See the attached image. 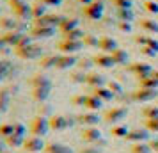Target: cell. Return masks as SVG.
Listing matches in <instances>:
<instances>
[{
    "instance_id": "cell-38",
    "label": "cell",
    "mask_w": 158,
    "mask_h": 153,
    "mask_svg": "<svg viewBox=\"0 0 158 153\" xmlns=\"http://www.w3.org/2000/svg\"><path fill=\"white\" fill-rule=\"evenodd\" d=\"M142 116L146 117V119L158 117V105H146L142 109Z\"/></svg>"
},
{
    "instance_id": "cell-2",
    "label": "cell",
    "mask_w": 158,
    "mask_h": 153,
    "mask_svg": "<svg viewBox=\"0 0 158 153\" xmlns=\"http://www.w3.org/2000/svg\"><path fill=\"white\" fill-rule=\"evenodd\" d=\"M50 130H52L50 117L43 116V114H41V116H36L32 119V123H30V134H32V135L43 137V135H46Z\"/></svg>"
},
{
    "instance_id": "cell-20",
    "label": "cell",
    "mask_w": 158,
    "mask_h": 153,
    "mask_svg": "<svg viewBox=\"0 0 158 153\" xmlns=\"http://www.w3.org/2000/svg\"><path fill=\"white\" fill-rule=\"evenodd\" d=\"M80 29V22L77 18H64L60 25H59V30H60V34H68V32H71V30H77Z\"/></svg>"
},
{
    "instance_id": "cell-23",
    "label": "cell",
    "mask_w": 158,
    "mask_h": 153,
    "mask_svg": "<svg viewBox=\"0 0 158 153\" xmlns=\"http://www.w3.org/2000/svg\"><path fill=\"white\" fill-rule=\"evenodd\" d=\"M85 84L87 86H91V87H101V86H105V77H103L101 73L91 71V73H87Z\"/></svg>"
},
{
    "instance_id": "cell-35",
    "label": "cell",
    "mask_w": 158,
    "mask_h": 153,
    "mask_svg": "<svg viewBox=\"0 0 158 153\" xmlns=\"http://www.w3.org/2000/svg\"><path fill=\"white\" fill-rule=\"evenodd\" d=\"M15 134V123H2L0 125V137L7 139Z\"/></svg>"
},
{
    "instance_id": "cell-16",
    "label": "cell",
    "mask_w": 158,
    "mask_h": 153,
    "mask_svg": "<svg viewBox=\"0 0 158 153\" xmlns=\"http://www.w3.org/2000/svg\"><path fill=\"white\" fill-rule=\"evenodd\" d=\"M130 71L135 75L137 79H142V77H149L153 75V68L149 64H146V62H133V64H130Z\"/></svg>"
},
{
    "instance_id": "cell-36",
    "label": "cell",
    "mask_w": 158,
    "mask_h": 153,
    "mask_svg": "<svg viewBox=\"0 0 158 153\" xmlns=\"http://www.w3.org/2000/svg\"><path fill=\"white\" fill-rule=\"evenodd\" d=\"M82 41H84V45H85L87 48H98L100 46V39L94 36V34H85Z\"/></svg>"
},
{
    "instance_id": "cell-56",
    "label": "cell",
    "mask_w": 158,
    "mask_h": 153,
    "mask_svg": "<svg viewBox=\"0 0 158 153\" xmlns=\"http://www.w3.org/2000/svg\"><path fill=\"white\" fill-rule=\"evenodd\" d=\"M37 153H43V151H37Z\"/></svg>"
},
{
    "instance_id": "cell-44",
    "label": "cell",
    "mask_w": 158,
    "mask_h": 153,
    "mask_svg": "<svg viewBox=\"0 0 158 153\" xmlns=\"http://www.w3.org/2000/svg\"><path fill=\"white\" fill-rule=\"evenodd\" d=\"M9 62L7 61H0V80H4L7 77V71H9Z\"/></svg>"
},
{
    "instance_id": "cell-4",
    "label": "cell",
    "mask_w": 158,
    "mask_h": 153,
    "mask_svg": "<svg viewBox=\"0 0 158 153\" xmlns=\"http://www.w3.org/2000/svg\"><path fill=\"white\" fill-rule=\"evenodd\" d=\"M158 96L156 89H148V87H137L135 91H131V100L137 103H149Z\"/></svg>"
},
{
    "instance_id": "cell-28",
    "label": "cell",
    "mask_w": 158,
    "mask_h": 153,
    "mask_svg": "<svg viewBox=\"0 0 158 153\" xmlns=\"http://www.w3.org/2000/svg\"><path fill=\"white\" fill-rule=\"evenodd\" d=\"M139 84H140V87H148V89H156L158 87V80L153 77V75L139 79Z\"/></svg>"
},
{
    "instance_id": "cell-26",
    "label": "cell",
    "mask_w": 158,
    "mask_h": 153,
    "mask_svg": "<svg viewBox=\"0 0 158 153\" xmlns=\"http://www.w3.org/2000/svg\"><path fill=\"white\" fill-rule=\"evenodd\" d=\"M48 15V6H44L43 2H37L32 6V20H37V18H43V16Z\"/></svg>"
},
{
    "instance_id": "cell-52",
    "label": "cell",
    "mask_w": 158,
    "mask_h": 153,
    "mask_svg": "<svg viewBox=\"0 0 158 153\" xmlns=\"http://www.w3.org/2000/svg\"><path fill=\"white\" fill-rule=\"evenodd\" d=\"M149 146H151V150H153L155 153H158V137L151 139V141H149Z\"/></svg>"
},
{
    "instance_id": "cell-57",
    "label": "cell",
    "mask_w": 158,
    "mask_h": 153,
    "mask_svg": "<svg viewBox=\"0 0 158 153\" xmlns=\"http://www.w3.org/2000/svg\"><path fill=\"white\" fill-rule=\"evenodd\" d=\"M100 153H105V151H100Z\"/></svg>"
},
{
    "instance_id": "cell-7",
    "label": "cell",
    "mask_w": 158,
    "mask_h": 153,
    "mask_svg": "<svg viewBox=\"0 0 158 153\" xmlns=\"http://www.w3.org/2000/svg\"><path fill=\"white\" fill-rule=\"evenodd\" d=\"M101 137H103V134L98 126H84V130L80 132V139L84 142H89V144H94V142L101 141Z\"/></svg>"
},
{
    "instance_id": "cell-24",
    "label": "cell",
    "mask_w": 158,
    "mask_h": 153,
    "mask_svg": "<svg viewBox=\"0 0 158 153\" xmlns=\"http://www.w3.org/2000/svg\"><path fill=\"white\" fill-rule=\"evenodd\" d=\"M84 107L96 112V110H100L101 107H103V102H101L98 96H94L93 93H91V95H85V103H84Z\"/></svg>"
},
{
    "instance_id": "cell-42",
    "label": "cell",
    "mask_w": 158,
    "mask_h": 153,
    "mask_svg": "<svg viewBox=\"0 0 158 153\" xmlns=\"http://www.w3.org/2000/svg\"><path fill=\"white\" fill-rule=\"evenodd\" d=\"M144 7H146V11H149L151 15L158 16V2H155V0H146L144 2Z\"/></svg>"
},
{
    "instance_id": "cell-27",
    "label": "cell",
    "mask_w": 158,
    "mask_h": 153,
    "mask_svg": "<svg viewBox=\"0 0 158 153\" xmlns=\"http://www.w3.org/2000/svg\"><path fill=\"white\" fill-rule=\"evenodd\" d=\"M140 29L146 30V32H151V34H156V32H158V20L146 18V20L140 22Z\"/></svg>"
},
{
    "instance_id": "cell-31",
    "label": "cell",
    "mask_w": 158,
    "mask_h": 153,
    "mask_svg": "<svg viewBox=\"0 0 158 153\" xmlns=\"http://www.w3.org/2000/svg\"><path fill=\"white\" fill-rule=\"evenodd\" d=\"M30 84H32V87H37V86H52V80L46 75H34Z\"/></svg>"
},
{
    "instance_id": "cell-53",
    "label": "cell",
    "mask_w": 158,
    "mask_h": 153,
    "mask_svg": "<svg viewBox=\"0 0 158 153\" xmlns=\"http://www.w3.org/2000/svg\"><path fill=\"white\" fill-rule=\"evenodd\" d=\"M80 153H100V148H94V146H89V148H84Z\"/></svg>"
},
{
    "instance_id": "cell-54",
    "label": "cell",
    "mask_w": 158,
    "mask_h": 153,
    "mask_svg": "<svg viewBox=\"0 0 158 153\" xmlns=\"http://www.w3.org/2000/svg\"><path fill=\"white\" fill-rule=\"evenodd\" d=\"M80 4H84V6H89V4H93L94 0H78Z\"/></svg>"
},
{
    "instance_id": "cell-46",
    "label": "cell",
    "mask_w": 158,
    "mask_h": 153,
    "mask_svg": "<svg viewBox=\"0 0 158 153\" xmlns=\"http://www.w3.org/2000/svg\"><path fill=\"white\" fill-rule=\"evenodd\" d=\"M108 87H110V91H112L114 95H121V93H123V86L119 84V82H115V80L110 82V84H108Z\"/></svg>"
},
{
    "instance_id": "cell-33",
    "label": "cell",
    "mask_w": 158,
    "mask_h": 153,
    "mask_svg": "<svg viewBox=\"0 0 158 153\" xmlns=\"http://www.w3.org/2000/svg\"><path fill=\"white\" fill-rule=\"evenodd\" d=\"M7 141V144L9 146H13V148H18V146H23V142H25V135H22V134H13L11 137L6 139Z\"/></svg>"
},
{
    "instance_id": "cell-55",
    "label": "cell",
    "mask_w": 158,
    "mask_h": 153,
    "mask_svg": "<svg viewBox=\"0 0 158 153\" xmlns=\"http://www.w3.org/2000/svg\"><path fill=\"white\" fill-rule=\"evenodd\" d=\"M153 77H155V79L158 80V70H155V71H153Z\"/></svg>"
},
{
    "instance_id": "cell-29",
    "label": "cell",
    "mask_w": 158,
    "mask_h": 153,
    "mask_svg": "<svg viewBox=\"0 0 158 153\" xmlns=\"http://www.w3.org/2000/svg\"><path fill=\"white\" fill-rule=\"evenodd\" d=\"M117 18H119V22H133L135 13H133V9H117Z\"/></svg>"
},
{
    "instance_id": "cell-5",
    "label": "cell",
    "mask_w": 158,
    "mask_h": 153,
    "mask_svg": "<svg viewBox=\"0 0 158 153\" xmlns=\"http://www.w3.org/2000/svg\"><path fill=\"white\" fill-rule=\"evenodd\" d=\"M126 114H128V109H126V107H112V109H108L107 112H105L103 119L110 125H117L126 117Z\"/></svg>"
},
{
    "instance_id": "cell-40",
    "label": "cell",
    "mask_w": 158,
    "mask_h": 153,
    "mask_svg": "<svg viewBox=\"0 0 158 153\" xmlns=\"http://www.w3.org/2000/svg\"><path fill=\"white\" fill-rule=\"evenodd\" d=\"M146 128H148L151 134H158V117L146 119Z\"/></svg>"
},
{
    "instance_id": "cell-17",
    "label": "cell",
    "mask_w": 158,
    "mask_h": 153,
    "mask_svg": "<svg viewBox=\"0 0 158 153\" xmlns=\"http://www.w3.org/2000/svg\"><path fill=\"white\" fill-rule=\"evenodd\" d=\"M94 64L98 66V68H103V70H108V68H112V66H115L114 59H112V55L110 53H98V55H94L93 57Z\"/></svg>"
},
{
    "instance_id": "cell-19",
    "label": "cell",
    "mask_w": 158,
    "mask_h": 153,
    "mask_svg": "<svg viewBox=\"0 0 158 153\" xmlns=\"http://www.w3.org/2000/svg\"><path fill=\"white\" fill-rule=\"evenodd\" d=\"M50 93H52V86H37V87H32V98L36 102H46Z\"/></svg>"
},
{
    "instance_id": "cell-18",
    "label": "cell",
    "mask_w": 158,
    "mask_h": 153,
    "mask_svg": "<svg viewBox=\"0 0 158 153\" xmlns=\"http://www.w3.org/2000/svg\"><path fill=\"white\" fill-rule=\"evenodd\" d=\"M103 53H112L114 50H117L119 46H117V41H115L114 37L110 36H103L100 37V46H98Z\"/></svg>"
},
{
    "instance_id": "cell-22",
    "label": "cell",
    "mask_w": 158,
    "mask_h": 153,
    "mask_svg": "<svg viewBox=\"0 0 158 153\" xmlns=\"http://www.w3.org/2000/svg\"><path fill=\"white\" fill-rule=\"evenodd\" d=\"M44 153H75L68 144L62 142H48L44 148Z\"/></svg>"
},
{
    "instance_id": "cell-48",
    "label": "cell",
    "mask_w": 158,
    "mask_h": 153,
    "mask_svg": "<svg viewBox=\"0 0 158 153\" xmlns=\"http://www.w3.org/2000/svg\"><path fill=\"white\" fill-rule=\"evenodd\" d=\"M140 53H142V55H148V57H155L158 52L149 48V46H140Z\"/></svg>"
},
{
    "instance_id": "cell-9",
    "label": "cell",
    "mask_w": 158,
    "mask_h": 153,
    "mask_svg": "<svg viewBox=\"0 0 158 153\" xmlns=\"http://www.w3.org/2000/svg\"><path fill=\"white\" fill-rule=\"evenodd\" d=\"M82 48H85L84 41H73V39H62L59 43V50L60 53H69V55H75L77 52H80Z\"/></svg>"
},
{
    "instance_id": "cell-45",
    "label": "cell",
    "mask_w": 158,
    "mask_h": 153,
    "mask_svg": "<svg viewBox=\"0 0 158 153\" xmlns=\"http://www.w3.org/2000/svg\"><path fill=\"white\" fill-rule=\"evenodd\" d=\"M133 39H135V43H137V45H140V46H146V45L149 43L151 36H148V34H140V36H135Z\"/></svg>"
},
{
    "instance_id": "cell-11",
    "label": "cell",
    "mask_w": 158,
    "mask_h": 153,
    "mask_svg": "<svg viewBox=\"0 0 158 153\" xmlns=\"http://www.w3.org/2000/svg\"><path fill=\"white\" fill-rule=\"evenodd\" d=\"M103 13H105V6L101 2H93V4L85 6V9H84V15L89 20H101Z\"/></svg>"
},
{
    "instance_id": "cell-37",
    "label": "cell",
    "mask_w": 158,
    "mask_h": 153,
    "mask_svg": "<svg viewBox=\"0 0 158 153\" xmlns=\"http://www.w3.org/2000/svg\"><path fill=\"white\" fill-rule=\"evenodd\" d=\"M131 153H153V150L148 142H135L131 144Z\"/></svg>"
},
{
    "instance_id": "cell-49",
    "label": "cell",
    "mask_w": 158,
    "mask_h": 153,
    "mask_svg": "<svg viewBox=\"0 0 158 153\" xmlns=\"http://www.w3.org/2000/svg\"><path fill=\"white\" fill-rule=\"evenodd\" d=\"M71 103H73V105H82V107H84V103H85V95L73 96V98H71Z\"/></svg>"
},
{
    "instance_id": "cell-47",
    "label": "cell",
    "mask_w": 158,
    "mask_h": 153,
    "mask_svg": "<svg viewBox=\"0 0 158 153\" xmlns=\"http://www.w3.org/2000/svg\"><path fill=\"white\" fill-rule=\"evenodd\" d=\"M117 29L121 32H131V22H119L117 23Z\"/></svg>"
},
{
    "instance_id": "cell-8",
    "label": "cell",
    "mask_w": 158,
    "mask_h": 153,
    "mask_svg": "<svg viewBox=\"0 0 158 153\" xmlns=\"http://www.w3.org/2000/svg\"><path fill=\"white\" fill-rule=\"evenodd\" d=\"M0 29L4 30V32H7V30H22L25 32V23L22 20H18V18H11V16H0Z\"/></svg>"
},
{
    "instance_id": "cell-32",
    "label": "cell",
    "mask_w": 158,
    "mask_h": 153,
    "mask_svg": "<svg viewBox=\"0 0 158 153\" xmlns=\"http://www.w3.org/2000/svg\"><path fill=\"white\" fill-rule=\"evenodd\" d=\"M9 102H11V93H9L7 89H2L0 91V112L7 110Z\"/></svg>"
},
{
    "instance_id": "cell-25",
    "label": "cell",
    "mask_w": 158,
    "mask_h": 153,
    "mask_svg": "<svg viewBox=\"0 0 158 153\" xmlns=\"http://www.w3.org/2000/svg\"><path fill=\"white\" fill-rule=\"evenodd\" d=\"M112 59H114V62L115 64H121V66H124V64H128V61H130V55H128V52L126 50H123V48H117V50H114L112 53Z\"/></svg>"
},
{
    "instance_id": "cell-1",
    "label": "cell",
    "mask_w": 158,
    "mask_h": 153,
    "mask_svg": "<svg viewBox=\"0 0 158 153\" xmlns=\"http://www.w3.org/2000/svg\"><path fill=\"white\" fill-rule=\"evenodd\" d=\"M15 53L20 59L34 61V59H41V55H43V48L32 41V43L25 45V46H18V48H15Z\"/></svg>"
},
{
    "instance_id": "cell-14",
    "label": "cell",
    "mask_w": 158,
    "mask_h": 153,
    "mask_svg": "<svg viewBox=\"0 0 158 153\" xmlns=\"http://www.w3.org/2000/svg\"><path fill=\"white\" fill-rule=\"evenodd\" d=\"M100 121H101V117L94 110H89V112H84V114L77 116V123L84 125V126H98Z\"/></svg>"
},
{
    "instance_id": "cell-13",
    "label": "cell",
    "mask_w": 158,
    "mask_h": 153,
    "mask_svg": "<svg viewBox=\"0 0 158 153\" xmlns=\"http://www.w3.org/2000/svg\"><path fill=\"white\" fill-rule=\"evenodd\" d=\"M78 59L69 53H59L57 61H55V70H69L73 66H77Z\"/></svg>"
},
{
    "instance_id": "cell-41",
    "label": "cell",
    "mask_w": 158,
    "mask_h": 153,
    "mask_svg": "<svg viewBox=\"0 0 158 153\" xmlns=\"http://www.w3.org/2000/svg\"><path fill=\"white\" fill-rule=\"evenodd\" d=\"M117 9H133V2L131 0H112Z\"/></svg>"
},
{
    "instance_id": "cell-6",
    "label": "cell",
    "mask_w": 158,
    "mask_h": 153,
    "mask_svg": "<svg viewBox=\"0 0 158 153\" xmlns=\"http://www.w3.org/2000/svg\"><path fill=\"white\" fill-rule=\"evenodd\" d=\"M44 144L43 137H37V135H30V137H25V142H23V150L25 153H37V151H44Z\"/></svg>"
},
{
    "instance_id": "cell-12",
    "label": "cell",
    "mask_w": 158,
    "mask_h": 153,
    "mask_svg": "<svg viewBox=\"0 0 158 153\" xmlns=\"http://www.w3.org/2000/svg\"><path fill=\"white\" fill-rule=\"evenodd\" d=\"M64 20V16L60 15H46L43 16V18H37V20H34V25H37V27H59L60 25V22Z\"/></svg>"
},
{
    "instance_id": "cell-15",
    "label": "cell",
    "mask_w": 158,
    "mask_h": 153,
    "mask_svg": "<svg viewBox=\"0 0 158 153\" xmlns=\"http://www.w3.org/2000/svg\"><path fill=\"white\" fill-rule=\"evenodd\" d=\"M29 34L32 36L34 41H36V39H48V37H52L55 34V29H53V27H37V25H34V27L29 30Z\"/></svg>"
},
{
    "instance_id": "cell-34",
    "label": "cell",
    "mask_w": 158,
    "mask_h": 153,
    "mask_svg": "<svg viewBox=\"0 0 158 153\" xmlns=\"http://www.w3.org/2000/svg\"><path fill=\"white\" fill-rule=\"evenodd\" d=\"M128 126L126 125H114L112 128H110V134L114 135V137H126L128 135Z\"/></svg>"
},
{
    "instance_id": "cell-43",
    "label": "cell",
    "mask_w": 158,
    "mask_h": 153,
    "mask_svg": "<svg viewBox=\"0 0 158 153\" xmlns=\"http://www.w3.org/2000/svg\"><path fill=\"white\" fill-rule=\"evenodd\" d=\"M77 66H78L82 71H85V70H91L94 66V61L93 59H80L78 62H77Z\"/></svg>"
},
{
    "instance_id": "cell-3",
    "label": "cell",
    "mask_w": 158,
    "mask_h": 153,
    "mask_svg": "<svg viewBox=\"0 0 158 153\" xmlns=\"http://www.w3.org/2000/svg\"><path fill=\"white\" fill-rule=\"evenodd\" d=\"M77 125V117H69V116H64V114H53L50 117V126L52 130H57V132H62V130H68Z\"/></svg>"
},
{
    "instance_id": "cell-21",
    "label": "cell",
    "mask_w": 158,
    "mask_h": 153,
    "mask_svg": "<svg viewBox=\"0 0 158 153\" xmlns=\"http://www.w3.org/2000/svg\"><path fill=\"white\" fill-rule=\"evenodd\" d=\"M93 95L98 96L103 103L105 102H112L114 96H115L114 93L110 91V87H105V86H101V87H93Z\"/></svg>"
},
{
    "instance_id": "cell-10",
    "label": "cell",
    "mask_w": 158,
    "mask_h": 153,
    "mask_svg": "<svg viewBox=\"0 0 158 153\" xmlns=\"http://www.w3.org/2000/svg\"><path fill=\"white\" fill-rule=\"evenodd\" d=\"M149 137H151V132L148 128H135V130H130L124 139L130 141L131 144H135V142H148Z\"/></svg>"
},
{
    "instance_id": "cell-51",
    "label": "cell",
    "mask_w": 158,
    "mask_h": 153,
    "mask_svg": "<svg viewBox=\"0 0 158 153\" xmlns=\"http://www.w3.org/2000/svg\"><path fill=\"white\" fill-rule=\"evenodd\" d=\"M9 48H11V46H7V43L2 39V36H0V53H9Z\"/></svg>"
},
{
    "instance_id": "cell-50",
    "label": "cell",
    "mask_w": 158,
    "mask_h": 153,
    "mask_svg": "<svg viewBox=\"0 0 158 153\" xmlns=\"http://www.w3.org/2000/svg\"><path fill=\"white\" fill-rule=\"evenodd\" d=\"M39 2H43L44 6H48V7H59L62 4V0H39Z\"/></svg>"
},
{
    "instance_id": "cell-39",
    "label": "cell",
    "mask_w": 158,
    "mask_h": 153,
    "mask_svg": "<svg viewBox=\"0 0 158 153\" xmlns=\"http://www.w3.org/2000/svg\"><path fill=\"white\" fill-rule=\"evenodd\" d=\"M69 80L71 82H75V84H85V80H87V73L85 71H75V73H71L69 75Z\"/></svg>"
},
{
    "instance_id": "cell-30",
    "label": "cell",
    "mask_w": 158,
    "mask_h": 153,
    "mask_svg": "<svg viewBox=\"0 0 158 153\" xmlns=\"http://www.w3.org/2000/svg\"><path fill=\"white\" fill-rule=\"evenodd\" d=\"M55 61H57V55H46V57H41L39 59V66L43 70H50V68H55Z\"/></svg>"
}]
</instances>
